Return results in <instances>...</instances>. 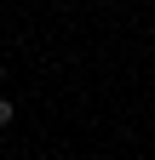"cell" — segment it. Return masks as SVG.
<instances>
[{"label":"cell","instance_id":"obj_1","mask_svg":"<svg viewBox=\"0 0 155 160\" xmlns=\"http://www.w3.org/2000/svg\"><path fill=\"white\" fill-rule=\"evenodd\" d=\"M12 114H17V109L6 103V97H0V126H12Z\"/></svg>","mask_w":155,"mask_h":160},{"label":"cell","instance_id":"obj_2","mask_svg":"<svg viewBox=\"0 0 155 160\" xmlns=\"http://www.w3.org/2000/svg\"><path fill=\"white\" fill-rule=\"evenodd\" d=\"M0 86H6V63H0Z\"/></svg>","mask_w":155,"mask_h":160}]
</instances>
